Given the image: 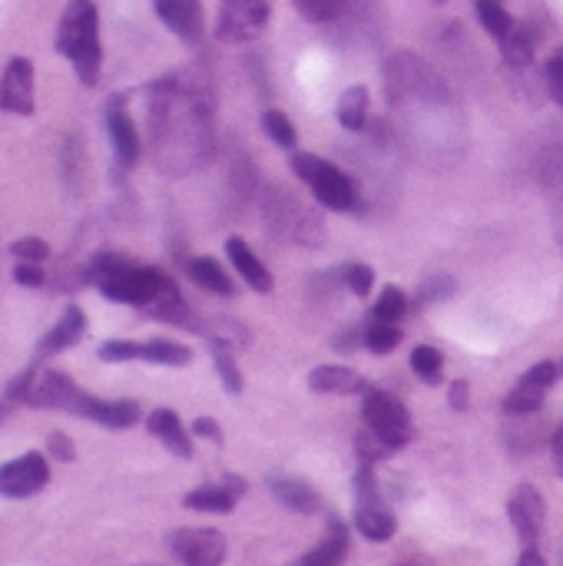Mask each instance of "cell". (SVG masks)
<instances>
[{
    "label": "cell",
    "instance_id": "d6a6232c",
    "mask_svg": "<svg viewBox=\"0 0 563 566\" xmlns=\"http://www.w3.org/2000/svg\"><path fill=\"white\" fill-rule=\"evenodd\" d=\"M295 3V10L305 17V20H312V23H329V20H335L338 13H342V7L348 3V0H292Z\"/></svg>",
    "mask_w": 563,
    "mask_h": 566
},
{
    "label": "cell",
    "instance_id": "4fadbf2b",
    "mask_svg": "<svg viewBox=\"0 0 563 566\" xmlns=\"http://www.w3.org/2000/svg\"><path fill=\"white\" fill-rule=\"evenodd\" d=\"M156 17L183 40L199 43L202 40V3L199 0H153Z\"/></svg>",
    "mask_w": 563,
    "mask_h": 566
},
{
    "label": "cell",
    "instance_id": "8992f818",
    "mask_svg": "<svg viewBox=\"0 0 563 566\" xmlns=\"http://www.w3.org/2000/svg\"><path fill=\"white\" fill-rule=\"evenodd\" d=\"M362 415H365V424L372 434H378L392 451L405 448L415 434V424H411V415L408 408L388 395V391H378V388H368L365 391V405H362Z\"/></svg>",
    "mask_w": 563,
    "mask_h": 566
},
{
    "label": "cell",
    "instance_id": "83f0119b",
    "mask_svg": "<svg viewBox=\"0 0 563 566\" xmlns=\"http://www.w3.org/2000/svg\"><path fill=\"white\" fill-rule=\"evenodd\" d=\"M544 395H548V388H541V385L521 378L518 388L504 398V411H508V415H534V411L544 405Z\"/></svg>",
    "mask_w": 563,
    "mask_h": 566
},
{
    "label": "cell",
    "instance_id": "f35d334b",
    "mask_svg": "<svg viewBox=\"0 0 563 566\" xmlns=\"http://www.w3.org/2000/svg\"><path fill=\"white\" fill-rule=\"evenodd\" d=\"M192 434H199V438H206V441H212V444H222V428H219L212 418L192 421Z\"/></svg>",
    "mask_w": 563,
    "mask_h": 566
},
{
    "label": "cell",
    "instance_id": "f546056e",
    "mask_svg": "<svg viewBox=\"0 0 563 566\" xmlns=\"http://www.w3.org/2000/svg\"><path fill=\"white\" fill-rule=\"evenodd\" d=\"M411 371L425 381V385H441V371H445V358L438 348L431 345H418L411 352Z\"/></svg>",
    "mask_w": 563,
    "mask_h": 566
},
{
    "label": "cell",
    "instance_id": "60d3db41",
    "mask_svg": "<svg viewBox=\"0 0 563 566\" xmlns=\"http://www.w3.org/2000/svg\"><path fill=\"white\" fill-rule=\"evenodd\" d=\"M451 289H455V285H451V279L438 275V279H435L431 285H425V289H421V295H425V302H441V298H445V295H448Z\"/></svg>",
    "mask_w": 563,
    "mask_h": 566
},
{
    "label": "cell",
    "instance_id": "484cf974",
    "mask_svg": "<svg viewBox=\"0 0 563 566\" xmlns=\"http://www.w3.org/2000/svg\"><path fill=\"white\" fill-rule=\"evenodd\" d=\"M212 365H216V375H219L222 388L229 395H242V371H239L232 345L226 338H212Z\"/></svg>",
    "mask_w": 563,
    "mask_h": 566
},
{
    "label": "cell",
    "instance_id": "836d02e7",
    "mask_svg": "<svg viewBox=\"0 0 563 566\" xmlns=\"http://www.w3.org/2000/svg\"><path fill=\"white\" fill-rule=\"evenodd\" d=\"M342 282H345L358 298H365V295L372 292V285H375V269H372V265L355 262V265L342 269Z\"/></svg>",
    "mask_w": 563,
    "mask_h": 566
},
{
    "label": "cell",
    "instance_id": "7dc6e473",
    "mask_svg": "<svg viewBox=\"0 0 563 566\" xmlns=\"http://www.w3.org/2000/svg\"><path fill=\"white\" fill-rule=\"evenodd\" d=\"M561 375H563V361H561Z\"/></svg>",
    "mask_w": 563,
    "mask_h": 566
},
{
    "label": "cell",
    "instance_id": "e575fe53",
    "mask_svg": "<svg viewBox=\"0 0 563 566\" xmlns=\"http://www.w3.org/2000/svg\"><path fill=\"white\" fill-rule=\"evenodd\" d=\"M544 83H548L551 99L563 106V43L551 53V60H548V66H544Z\"/></svg>",
    "mask_w": 563,
    "mask_h": 566
},
{
    "label": "cell",
    "instance_id": "603a6c76",
    "mask_svg": "<svg viewBox=\"0 0 563 566\" xmlns=\"http://www.w3.org/2000/svg\"><path fill=\"white\" fill-rule=\"evenodd\" d=\"M236 501L239 497L226 484H209V488H199V491L183 497V504L189 511H202V514H229L236 507Z\"/></svg>",
    "mask_w": 563,
    "mask_h": 566
},
{
    "label": "cell",
    "instance_id": "9c48e42d",
    "mask_svg": "<svg viewBox=\"0 0 563 566\" xmlns=\"http://www.w3.org/2000/svg\"><path fill=\"white\" fill-rule=\"evenodd\" d=\"M169 547L183 566H222V560H226V537L219 531H209V527L176 531Z\"/></svg>",
    "mask_w": 563,
    "mask_h": 566
},
{
    "label": "cell",
    "instance_id": "9a60e30c",
    "mask_svg": "<svg viewBox=\"0 0 563 566\" xmlns=\"http://www.w3.org/2000/svg\"><path fill=\"white\" fill-rule=\"evenodd\" d=\"M226 252H229V262L236 265V272L242 275V282L252 289V292H259V295H269L272 289H275V282H272V272L259 262V255L242 242V239H229L226 242Z\"/></svg>",
    "mask_w": 563,
    "mask_h": 566
},
{
    "label": "cell",
    "instance_id": "ffe728a7",
    "mask_svg": "<svg viewBox=\"0 0 563 566\" xmlns=\"http://www.w3.org/2000/svg\"><path fill=\"white\" fill-rule=\"evenodd\" d=\"M345 554H348V527H345L342 521L332 517L329 537H325L315 551H309V554L299 560V566H342Z\"/></svg>",
    "mask_w": 563,
    "mask_h": 566
},
{
    "label": "cell",
    "instance_id": "1f68e13d",
    "mask_svg": "<svg viewBox=\"0 0 563 566\" xmlns=\"http://www.w3.org/2000/svg\"><path fill=\"white\" fill-rule=\"evenodd\" d=\"M405 308H408L405 292H402V289H395V285H388V289H382V295H378V302H375L372 318L398 325V322H402V315H405Z\"/></svg>",
    "mask_w": 563,
    "mask_h": 566
},
{
    "label": "cell",
    "instance_id": "74e56055",
    "mask_svg": "<svg viewBox=\"0 0 563 566\" xmlns=\"http://www.w3.org/2000/svg\"><path fill=\"white\" fill-rule=\"evenodd\" d=\"M13 282H17V285H27V289H40V285H43V272L37 269V262H17Z\"/></svg>",
    "mask_w": 563,
    "mask_h": 566
},
{
    "label": "cell",
    "instance_id": "3957f363",
    "mask_svg": "<svg viewBox=\"0 0 563 566\" xmlns=\"http://www.w3.org/2000/svg\"><path fill=\"white\" fill-rule=\"evenodd\" d=\"M56 50L70 60L83 86H96L103 70L100 10L93 0H70L56 27Z\"/></svg>",
    "mask_w": 563,
    "mask_h": 566
},
{
    "label": "cell",
    "instance_id": "277c9868",
    "mask_svg": "<svg viewBox=\"0 0 563 566\" xmlns=\"http://www.w3.org/2000/svg\"><path fill=\"white\" fill-rule=\"evenodd\" d=\"M292 172L315 192V199L332 212H352L358 206V182L342 172L335 163L312 156V153H292Z\"/></svg>",
    "mask_w": 563,
    "mask_h": 566
},
{
    "label": "cell",
    "instance_id": "5b68a950",
    "mask_svg": "<svg viewBox=\"0 0 563 566\" xmlns=\"http://www.w3.org/2000/svg\"><path fill=\"white\" fill-rule=\"evenodd\" d=\"M355 527L362 531V537H368L375 544L392 541L395 531H398L395 514L385 507V501L378 494L372 464H362L358 474H355Z\"/></svg>",
    "mask_w": 563,
    "mask_h": 566
},
{
    "label": "cell",
    "instance_id": "b9f144b4",
    "mask_svg": "<svg viewBox=\"0 0 563 566\" xmlns=\"http://www.w3.org/2000/svg\"><path fill=\"white\" fill-rule=\"evenodd\" d=\"M448 398H451V408L455 411H468V381H455L451 391H448Z\"/></svg>",
    "mask_w": 563,
    "mask_h": 566
},
{
    "label": "cell",
    "instance_id": "7bdbcfd3",
    "mask_svg": "<svg viewBox=\"0 0 563 566\" xmlns=\"http://www.w3.org/2000/svg\"><path fill=\"white\" fill-rule=\"evenodd\" d=\"M518 566H548V560L538 554V547H528V551L521 554V564Z\"/></svg>",
    "mask_w": 563,
    "mask_h": 566
},
{
    "label": "cell",
    "instance_id": "52a82bcc",
    "mask_svg": "<svg viewBox=\"0 0 563 566\" xmlns=\"http://www.w3.org/2000/svg\"><path fill=\"white\" fill-rule=\"evenodd\" d=\"M269 13L272 0H222L216 33L229 43H249L265 30Z\"/></svg>",
    "mask_w": 563,
    "mask_h": 566
},
{
    "label": "cell",
    "instance_id": "4dcf8cb0",
    "mask_svg": "<svg viewBox=\"0 0 563 566\" xmlns=\"http://www.w3.org/2000/svg\"><path fill=\"white\" fill-rule=\"evenodd\" d=\"M262 129H265V136H269L275 146H282V149H295V143H299V133H295L292 119H289L282 109H265V113H262Z\"/></svg>",
    "mask_w": 563,
    "mask_h": 566
},
{
    "label": "cell",
    "instance_id": "bcb514c9",
    "mask_svg": "<svg viewBox=\"0 0 563 566\" xmlns=\"http://www.w3.org/2000/svg\"><path fill=\"white\" fill-rule=\"evenodd\" d=\"M435 3H445V0H435Z\"/></svg>",
    "mask_w": 563,
    "mask_h": 566
},
{
    "label": "cell",
    "instance_id": "7a4b0ae2",
    "mask_svg": "<svg viewBox=\"0 0 563 566\" xmlns=\"http://www.w3.org/2000/svg\"><path fill=\"white\" fill-rule=\"evenodd\" d=\"M90 282L116 305H136L156 318L176 322L179 328H196L186 305H183L179 289L159 269L136 265L123 255H100L90 265Z\"/></svg>",
    "mask_w": 563,
    "mask_h": 566
},
{
    "label": "cell",
    "instance_id": "5bb4252c",
    "mask_svg": "<svg viewBox=\"0 0 563 566\" xmlns=\"http://www.w3.org/2000/svg\"><path fill=\"white\" fill-rule=\"evenodd\" d=\"M83 335H86V315H83V308H80V305H70V308L60 315V322H56V325L40 338L37 355H40V358H46V355L66 352V348H73Z\"/></svg>",
    "mask_w": 563,
    "mask_h": 566
},
{
    "label": "cell",
    "instance_id": "30bf717a",
    "mask_svg": "<svg viewBox=\"0 0 563 566\" xmlns=\"http://www.w3.org/2000/svg\"><path fill=\"white\" fill-rule=\"evenodd\" d=\"M0 109L13 116L33 113V63L27 56H13L0 76Z\"/></svg>",
    "mask_w": 563,
    "mask_h": 566
},
{
    "label": "cell",
    "instance_id": "f6af8a7d",
    "mask_svg": "<svg viewBox=\"0 0 563 566\" xmlns=\"http://www.w3.org/2000/svg\"><path fill=\"white\" fill-rule=\"evenodd\" d=\"M7 415H10V401H0V424L7 421Z\"/></svg>",
    "mask_w": 563,
    "mask_h": 566
},
{
    "label": "cell",
    "instance_id": "ba28073f",
    "mask_svg": "<svg viewBox=\"0 0 563 566\" xmlns=\"http://www.w3.org/2000/svg\"><path fill=\"white\" fill-rule=\"evenodd\" d=\"M46 484H50V464L40 451H30L17 461L0 464V497H7V501L33 497Z\"/></svg>",
    "mask_w": 563,
    "mask_h": 566
},
{
    "label": "cell",
    "instance_id": "ab89813d",
    "mask_svg": "<svg viewBox=\"0 0 563 566\" xmlns=\"http://www.w3.org/2000/svg\"><path fill=\"white\" fill-rule=\"evenodd\" d=\"M46 448H50V454H53L56 461H73V441H70L66 434H50Z\"/></svg>",
    "mask_w": 563,
    "mask_h": 566
},
{
    "label": "cell",
    "instance_id": "d590c367",
    "mask_svg": "<svg viewBox=\"0 0 563 566\" xmlns=\"http://www.w3.org/2000/svg\"><path fill=\"white\" fill-rule=\"evenodd\" d=\"M10 252H13V259H20V262H43L50 249H46L43 239H20V242L10 245Z\"/></svg>",
    "mask_w": 563,
    "mask_h": 566
},
{
    "label": "cell",
    "instance_id": "6da1fadb",
    "mask_svg": "<svg viewBox=\"0 0 563 566\" xmlns=\"http://www.w3.org/2000/svg\"><path fill=\"white\" fill-rule=\"evenodd\" d=\"M153 159L166 172H189L212 149V103L202 86L166 76L149 90Z\"/></svg>",
    "mask_w": 563,
    "mask_h": 566
},
{
    "label": "cell",
    "instance_id": "ee69618b",
    "mask_svg": "<svg viewBox=\"0 0 563 566\" xmlns=\"http://www.w3.org/2000/svg\"><path fill=\"white\" fill-rule=\"evenodd\" d=\"M551 448H554V458H557V468L563 471V424L557 428V434H554V441H551Z\"/></svg>",
    "mask_w": 563,
    "mask_h": 566
},
{
    "label": "cell",
    "instance_id": "f1b7e54d",
    "mask_svg": "<svg viewBox=\"0 0 563 566\" xmlns=\"http://www.w3.org/2000/svg\"><path fill=\"white\" fill-rule=\"evenodd\" d=\"M368 352H375V355H388V352H395L398 345H402V328L398 325H392V322H378V318H372L368 325H365V342H362Z\"/></svg>",
    "mask_w": 563,
    "mask_h": 566
},
{
    "label": "cell",
    "instance_id": "44dd1931",
    "mask_svg": "<svg viewBox=\"0 0 563 566\" xmlns=\"http://www.w3.org/2000/svg\"><path fill=\"white\" fill-rule=\"evenodd\" d=\"M136 361L183 368L192 361V352L179 342H169V338H149V342H136Z\"/></svg>",
    "mask_w": 563,
    "mask_h": 566
},
{
    "label": "cell",
    "instance_id": "ac0fdd59",
    "mask_svg": "<svg viewBox=\"0 0 563 566\" xmlns=\"http://www.w3.org/2000/svg\"><path fill=\"white\" fill-rule=\"evenodd\" d=\"M269 491L275 494L279 504H285L295 514H319L322 511V497L305 481H299V478L275 474V478H269Z\"/></svg>",
    "mask_w": 563,
    "mask_h": 566
},
{
    "label": "cell",
    "instance_id": "d6986e66",
    "mask_svg": "<svg viewBox=\"0 0 563 566\" xmlns=\"http://www.w3.org/2000/svg\"><path fill=\"white\" fill-rule=\"evenodd\" d=\"M309 388L319 391V395H365L368 385L358 371H348V368H338V365H322L309 375Z\"/></svg>",
    "mask_w": 563,
    "mask_h": 566
},
{
    "label": "cell",
    "instance_id": "7c38bea8",
    "mask_svg": "<svg viewBox=\"0 0 563 566\" xmlns=\"http://www.w3.org/2000/svg\"><path fill=\"white\" fill-rule=\"evenodd\" d=\"M508 514H511V524H514L518 537L528 547H534L538 537H541V531H544V521H548V504H544L541 491L531 488V484H521L514 491L511 504H508Z\"/></svg>",
    "mask_w": 563,
    "mask_h": 566
},
{
    "label": "cell",
    "instance_id": "e0dca14e",
    "mask_svg": "<svg viewBox=\"0 0 563 566\" xmlns=\"http://www.w3.org/2000/svg\"><path fill=\"white\" fill-rule=\"evenodd\" d=\"M146 428H149V434H153L156 441H163L176 458H192L189 431L183 428V421H179V415H176V411H169V408L153 411V415H149V421H146Z\"/></svg>",
    "mask_w": 563,
    "mask_h": 566
},
{
    "label": "cell",
    "instance_id": "cb8c5ba5",
    "mask_svg": "<svg viewBox=\"0 0 563 566\" xmlns=\"http://www.w3.org/2000/svg\"><path fill=\"white\" fill-rule=\"evenodd\" d=\"M338 123L345 129H362L368 123V90L362 83L348 86L342 96H338Z\"/></svg>",
    "mask_w": 563,
    "mask_h": 566
},
{
    "label": "cell",
    "instance_id": "2e32d148",
    "mask_svg": "<svg viewBox=\"0 0 563 566\" xmlns=\"http://www.w3.org/2000/svg\"><path fill=\"white\" fill-rule=\"evenodd\" d=\"M80 418L119 431V428H133V424L139 421V405H136V401H103V398L86 395Z\"/></svg>",
    "mask_w": 563,
    "mask_h": 566
},
{
    "label": "cell",
    "instance_id": "d4e9b609",
    "mask_svg": "<svg viewBox=\"0 0 563 566\" xmlns=\"http://www.w3.org/2000/svg\"><path fill=\"white\" fill-rule=\"evenodd\" d=\"M534 50H538V36L528 30V27H514L504 40H501V56H504V63H511V66H528L531 60H534Z\"/></svg>",
    "mask_w": 563,
    "mask_h": 566
},
{
    "label": "cell",
    "instance_id": "8d00e7d4",
    "mask_svg": "<svg viewBox=\"0 0 563 566\" xmlns=\"http://www.w3.org/2000/svg\"><path fill=\"white\" fill-rule=\"evenodd\" d=\"M358 454H362V461L365 464H372V461H382V458H388L392 454V448L378 438V434H372V431H365L362 438H358Z\"/></svg>",
    "mask_w": 563,
    "mask_h": 566
},
{
    "label": "cell",
    "instance_id": "8fae6325",
    "mask_svg": "<svg viewBox=\"0 0 563 566\" xmlns=\"http://www.w3.org/2000/svg\"><path fill=\"white\" fill-rule=\"evenodd\" d=\"M106 129H110V143H113V153H116V163L123 169L136 166L139 153H143V143H139V133H136V123L126 109V99L123 96H113L106 103Z\"/></svg>",
    "mask_w": 563,
    "mask_h": 566
},
{
    "label": "cell",
    "instance_id": "4316f807",
    "mask_svg": "<svg viewBox=\"0 0 563 566\" xmlns=\"http://www.w3.org/2000/svg\"><path fill=\"white\" fill-rule=\"evenodd\" d=\"M475 13H478V20H481V27L501 43L518 23H514V17L508 13V7L501 3V0H475Z\"/></svg>",
    "mask_w": 563,
    "mask_h": 566
},
{
    "label": "cell",
    "instance_id": "7402d4cb",
    "mask_svg": "<svg viewBox=\"0 0 563 566\" xmlns=\"http://www.w3.org/2000/svg\"><path fill=\"white\" fill-rule=\"evenodd\" d=\"M186 272H189V279H192L199 289H206V292H216V295H232V292H236V285H232V279L226 275V269H222L216 259H209V255L192 259V262L186 265Z\"/></svg>",
    "mask_w": 563,
    "mask_h": 566
}]
</instances>
